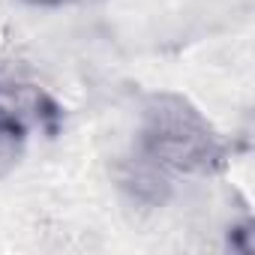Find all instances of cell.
<instances>
[{
    "instance_id": "1",
    "label": "cell",
    "mask_w": 255,
    "mask_h": 255,
    "mask_svg": "<svg viewBox=\"0 0 255 255\" xmlns=\"http://www.w3.org/2000/svg\"><path fill=\"white\" fill-rule=\"evenodd\" d=\"M138 153L177 174H216L228 162V147L207 117L174 93L147 99Z\"/></svg>"
},
{
    "instance_id": "3",
    "label": "cell",
    "mask_w": 255,
    "mask_h": 255,
    "mask_svg": "<svg viewBox=\"0 0 255 255\" xmlns=\"http://www.w3.org/2000/svg\"><path fill=\"white\" fill-rule=\"evenodd\" d=\"M117 183L132 201L147 204V207H159L171 195V183L165 177V168H159L156 162H150L141 153L135 159H123L117 165Z\"/></svg>"
},
{
    "instance_id": "4",
    "label": "cell",
    "mask_w": 255,
    "mask_h": 255,
    "mask_svg": "<svg viewBox=\"0 0 255 255\" xmlns=\"http://www.w3.org/2000/svg\"><path fill=\"white\" fill-rule=\"evenodd\" d=\"M24 3H30V6H45V9H54V6H63V3H69V0H24Z\"/></svg>"
},
{
    "instance_id": "2",
    "label": "cell",
    "mask_w": 255,
    "mask_h": 255,
    "mask_svg": "<svg viewBox=\"0 0 255 255\" xmlns=\"http://www.w3.org/2000/svg\"><path fill=\"white\" fill-rule=\"evenodd\" d=\"M63 126V108L36 84L0 78V144L15 147L30 129L57 135Z\"/></svg>"
}]
</instances>
